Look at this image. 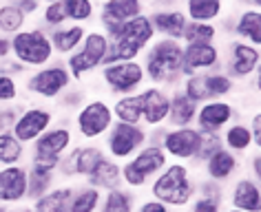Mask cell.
<instances>
[{
  "mask_svg": "<svg viewBox=\"0 0 261 212\" xmlns=\"http://www.w3.org/2000/svg\"><path fill=\"white\" fill-rule=\"evenodd\" d=\"M38 27H42L44 31H54V29H60L67 24V14H64V0H49V3H42L40 7V14L36 16V22Z\"/></svg>",
  "mask_w": 261,
  "mask_h": 212,
  "instance_id": "38",
  "label": "cell"
},
{
  "mask_svg": "<svg viewBox=\"0 0 261 212\" xmlns=\"http://www.w3.org/2000/svg\"><path fill=\"white\" fill-rule=\"evenodd\" d=\"M248 128H250L252 133V139H254V148H259L261 146V113L259 108H254V111L250 113V117H248Z\"/></svg>",
  "mask_w": 261,
  "mask_h": 212,
  "instance_id": "47",
  "label": "cell"
},
{
  "mask_svg": "<svg viewBox=\"0 0 261 212\" xmlns=\"http://www.w3.org/2000/svg\"><path fill=\"white\" fill-rule=\"evenodd\" d=\"M168 157L160 146L146 144L140 153H135L128 162L122 164V186L133 192H144L151 181L166 168Z\"/></svg>",
  "mask_w": 261,
  "mask_h": 212,
  "instance_id": "7",
  "label": "cell"
},
{
  "mask_svg": "<svg viewBox=\"0 0 261 212\" xmlns=\"http://www.w3.org/2000/svg\"><path fill=\"white\" fill-rule=\"evenodd\" d=\"M0 212H7V208H5V205H0Z\"/></svg>",
  "mask_w": 261,
  "mask_h": 212,
  "instance_id": "53",
  "label": "cell"
},
{
  "mask_svg": "<svg viewBox=\"0 0 261 212\" xmlns=\"http://www.w3.org/2000/svg\"><path fill=\"white\" fill-rule=\"evenodd\" d=\"M107 53H109V38L97 27H91L80 47L69 57H64L62 62H64V67L69 69L73 82L82 84V82H87L91 75H95L97 71L104 67Z\"/></svg>",
  "mask_w": 261,
  "mask_h": 212,
  "instance_id": "5",
  "label": "cell"
},
{
  "mask_svg": "<svg viewBox=\"0 0 261 212\" xmlns=\"http://www.w3.org/2000/svg\"><path fill=\"white\" fill-rule=\"evenodd\" d=\"M11 57L20 62L27 71H38L56 60L49 34L38 24H27L20 34L9 38Z\"/></svg>",
  "mask_w": 261,
  "mask_h": 212,
  "instance_id": "6",
  "label": "cell"
},
{
  "mask_svg": "<svg viewBox=\"0 0 261 212\" xmlns=\"http://www.w3.org/2000/svg\"><path fill=\"white\" fill-rule=\"evenodd\" d=\"M87 27H80V24H64L60 29H54L49 31V40H51V47H54V53L58 60H64L69 57L73 51L80 47L84 36H87Z\"/></svg>",
  "mask_w": 261,
  "mask_h": 212,
  "instance_id": "26",
  "label": "cell"
},
{
  "mask_svg": "<svg viewBox=\"0 0 261 212\" xmlns=\"http://www.w3.org/2000/svg\"><path fill=\"white\" fill-rule=\"evenodd\" d=\"M224 203L226 208L241 212H261V184L244 172L230 186H226Z\"/></svg>",
  "mask_w": 261,
  "mask_h": 212,
  "instance_id": "21",
  "label": "cell"
},
{
  "mask_svg": "<svg viewBox=\"0 0 261 212\" xmlns=\"http://www.w3.org/2000/svg\"><path fill=\"white\" fill-rule=\"evenodd\" d=\"M199 82H201V91H204L206 102L208 100H232V95L239 88L221 69L199 73Z\"/></svg>",
  "mask_w": 261,
  "mask_h": 212,
  "instance_id": "29",
  "label": "cell"
},
{
  "mask_svg": "<svg viewBox=\"0 0 261 212\" xmlns=\"http://www.w3.org/2000/svg\"><path fill=\"white\" fill-rule=\"evenodd\" d=\"M140 197L142 195H138L133 190H126L124 186L115 190H109V192H102V201H100L97 212H135Z\"/></svg>",
  "mask_w": 261,
  "mask_h": 212,
  "instance_id": "32",
  "label": "cell"
},
{
  "mask_svg": "<svg viewBox=\"0 0 261 212\" xmlns=\"http://www.w3.org/2000/svg\"><path fill=\"white\" fill-rule=\"evenodd\" d=\"M7 212H34L29 203H22V205H14V208H7Z\"/></svg>",
  "mask_w": 261,
  "mask_h": 212,
  "instance_id": "51",
  "label": "cell"
},
{
  "mask_svg": "<svg viewBox=\"0 0 261 212\" xmlns=\"http://www.w3.org/2000/svg\"><path fill=\"white\" fill-rule=\"evenodd\" d=\"M27 162V146H22L11 131L0 133V168Z\"/></svg>",
  "mask_w": 261,
  "mask_h": 212,
  "instance_id": "36",
  "label": "cell"
},
{
  "mask_svg": "<svg viewBox=\"0 0 261 212\" xmlns=\"http://www.w3.org/2000/svg\"><path fill=\"white\" fill-rule=\"evenodd\" d=\"M244 168H248V172H246L248 177H252L254 181H259L261 179V150L248 153L246 159H244Z\"/></svg>",
  "mask_w": 261,
  "mask_h": 212,
  "instance_id": "45",
  "label": "cell"
},
{
  "mask_svg": "<svg viewBox=\"0 0 261 212\" xmlns=\"http://www.w3.org/2000/svg\"><path fill=\"white\" fill-rule=\"evenodd\" d=\"M29 24V20L24 18V14L18 9L16 0L11 3H0V36L11 38Z\"/></svg>",
  "mask_w": 261,
  "mask_h": 212,
  "instance_id": "34",
  "label": "cell"
},
{
  "mask_svg": "<svg viewBox=\"0 0 261 212\" xmlns=\"http://www.w3.org/2000/svg\"><path fill=\"white\" fill-rule=\"evenodd\" d=\"M241 119V108L234 100H208L197 106L195 128L201 135H221L226 126Z\"/></svg>",
  "mask_w": 261,
  "mask_h": 212,
  "instance_id": "14",
  "label": "cell"
},
{
  "mask_svg": "<svg viewBox=\"0 0 261 212\" xmlns=\"http://www.w3.org/2000/svg\"><path fill=\"white\" fill-rule=\"evenodd\" d=\"M97 80L107 91V98H124V95H135L146 86V75L142 69V62H115L104 64L97 71Z\"/></svg>",
  "mask_w": 261,
  "mask_h": 212,
  "instance_id": "10",
  "label": "cell"
},
{
  "mask_svg": "<svg viewBox=\"0 0 261 212\" xmlns=\"http://www.w3.org/2000/svg\"><path fill=\"white\" fill-rule=\"evenodd\" d=\"M16 5H18V9L22 11L24 18H27L29 22L34 20L38 14H40V7H42V5L36 3V0H16Z\"/></svg>",
  "mask_w": 261,
  "mask_h": 212,
  "instance_id": "49",
  "label": "cell"
},
{
  "mask_svg": "<svg viewBox=\"0 0 261 212\" xmlns=\"http://www.w3.org/2000/svg\"><path fill=\"white\" fill-rule=\"evenodd\" d=\"M199 177H206L219 186H230L239 175H244V157L232 155L230 150L219 148L211 159H206L197 170Z\"/></svg>",
  "mask_w": 261,
  "mask_h": 212,
  "instance_id": "19",
  "label": "cell"
},
{
  "mask_svg": "<svg viewBox=\"0 0 261 212\" xmlns=\"http://www.w3.org/2000/svg\"><path fill=\"white\" fill-rule=\"evenodd\" d=\"M221 69V42L219 44H184L181 51V75L191 78L197 73Z\"/></svg>",
  "mask_w": 261,
  "mask_h": 212,
  "instance_id": "20",
  "label": "cell"
},
{
  "mask_svg": "<svg viewBox=\"0 0 261 212\" xmlns=\"http://www.w3.org/2000/svg\"><path fill=\"white\" fill-rule=\"evenodd\" d=\"M135 212H173V210H171V208H166L164 203L155 201V199H151V197H140Z\"/></svg>",
  "mask_w": 261,
  "mask_h": 212,
  "instance_id": "48",
  "label": "cell"
},
{
  "mask_svg": "<svg viewBox=\"0 0 261 212\" xmlns=\"http://www.w3.org/2000/svg\"><path fill=\"white\" fill-rule=\"evenodd\" d=\"M95 9H97L95 14L97 29L107 31L122 27L133 18L146 14V3H142V0H104V3L95 5Z\"/></svg>",
  "mask_w": 261,
  "mask_h": 212,
  "instance_id": "17",
  "label": "cell"
},
{
  "mask_svg": "<svg viewBox=\"0 0 261 212\" xmlns=\"http://www.w3.org/2000/svg\"><path fill=\"white\" fill-rule=\"evenodd\" d=\"M89 91L84 86H69L67 91H64L60 98H58V102H56V111L58 113H62L64 117H71V115H73L77 108H80L84 102L89 100Z\"/></svg>",
  "mask_w": 261,
  "mask_h": 212,
  "instance_id": "40",
  "label": "cell"
},
{
  "mask_svg": "<svg viewBox=\"0 0 261 212\" xmlns=\"http://www.w3.org/2000/svg\"><path fill=\"white\" fill-rule=\"evenodd\" d=\"M201 144V133L195 126L186 128H166L164 137H162L160 148L164 150L168 162H179V164H193V159L197 157Z\"/></svg>",
  "mask_w": 261,
  "mask_h": 212,
  "instance_id": "15",
  "label": "cell"
},
{
  "mask_svg": "<svg viewBox=\"0 0 261 212\" xmlns=\"http://www.w3.org/2000/svg\"><path fill=\"white\" fill-rule=\"evenodd\" d=\"M221 34L217 24L206 22H188L181 36V44H219Z\"/></svg>",
  "mask_w": 261,
  "mask_h": 212,
  "instance_id": "37",
  "label": "cell"
},
{
  "mask_svg": "<svg viewBox=\"0 0 261 212\" xmlns=\"http://www.w3.org/2000/svg\"><path fill=\"white\" fill-rule=\"evenodd\" d=\"M179 7L188 18V22L217 24L228 14V5L221 0H184Z\"/></svg>",
  "mask_w": 261,
  "mask_h": 212,
  "instance_id": "25",
  "label": "cell"
},
{
  "mask_svg": "<svg viewBox=\"0 0 261 212\" xmlns=\"http://www.w3.org/2000/svg\"><path fill=\"white\" fill-rule=\"evenodd\" d=\"M140 98V108H142V126L146 131L166 126L168 122V111H171V95L168 91L153 84H146L138 93Z\"/></svg>",
  "mask_w": 261,
  "mask_h": 212,
  "instance_id": "18",
  "label": "cell"
},
{
  "mask_svg": "<svg viewBox=\"0 0 261 212\" xmlns=\"http://www.w3.org/2000/svg\"><path fill=\"white\" fill-rule=\"evenodd\" d=\"M219 148H224V144H221V137H219V135H201V144H199L197 157L193 159L191 168L197 172V170H199V166L204 164L206 159H211Z\"/></svg>",
  "mask_w": 261,
  "mask_h": 212,
  "instance_id": "42",
  "label": "cell"
},
{
  "mask_svg": "<svg viewBox=\"0 0 261 212\" xmlns=\"http://www.w3.org/2000/svg\"><path fill=\"white\" fill-rule=\"evenodd\" d=\"M69 86H73V78H71L69 69L64 67V62L58 60V57L51 64H47V67L38 71H29L22 80L24 95L40 100V104L42 102H58V98Z\"/></svg>",
  "mask_w": 261,
  "mask_h": 212,
  "instance_id": "8",
  "label": "cell"
},
{
  "mask_svg": "<svg viewBox=\"0 0 261 212\" xmlns=\"http://www.w3.org/2000/svg\"><path fill=\"white\" fill-rule=\"evenodd\" d=\"M58 184H60L58 168H49V166H40V164H27V203H34L36 199L44 197Z\"/></svg>",
  "mask_w": 261,
  "mask_h": 212,
  "instance_id": "24",
  "label": "cell"
},
{
  "mask_svg": "<svg viewBox=\"0 0 261 212\" xmlns=\"http://www.w3.org/2000/svg\"><path fill=\"white\" fill-rule=\"evenodd\" d=\"M146 14L151 18L153 31L158 38L181 42L184 29L188 24V18L177 3H158V5H146Z\"/></svg>",
  "mask_w": 261,
  "mask_h": 212,
  "instance_id": "16",
  "label": "cell"
},
{
  "mask_svg": "<svg viewBox=\"0 0 261 212\" xmlns=\"http://www.w3.org/2000/svg\"><path fill=\"white\" fill-rule=\"evenodd\" d=\"M84 184L93 186L95 190L100 192H109V190H115V188H122V164L113 162L104 155L97 166L93 168V172L84 179Z\"/></svg>",
  "mask_w": 261,
  "mask_h": 212,
  "instance_id": "28",
  "label": "cell"
},
{
  "mask_svg": "<svg viewBox=\"0 0 261 212\" xmlns=\"http://www.w3.org/2000/svg\"><path fill=\"white\" fill-rule=\"evenodd\" d=\"M224 212H241V210H234V208H224Z\"/></svg>",
  "mask_w": 261,
  "mask_h": 212,
  "instance_id": "52",
  "label": "cell"
},
{
  "mask_svg": "<svg viewBox=\"0 0 261 212\" xmlns=\"http://www.w3.org/2000/svg\"><path fill=\"white\" fill-rule=\"evenodd\" d=\"M11 57V44H9V38L0 36V62L9 60Z\"/></svg>",
  "mask_w": 261,
  "mask_h": 212,
  "instance_id": "50",
  "label": "cell"
},
{
  "mask_svg": "<svg viewBox=\"0 0 261 212\" xmlns=\"http://www.w3.org/2000/svg\"><path fill=\"white\" fill-rule=\"evenodd\" d=\"M115 122L122 124H138L142 126V108H140V98L135 95H124V98H115L111 102Z\"/></svg>",
  "mask_w": 261,
  "mask_h": 212,
  "instance_id": "35",
  "label": "cell"
},
{
  "mask_svg": "<svg viewBox=\"0 0 261 212\" xmlns=\"http://www.w3.org/2000/svg\"><path fill=\"white\" fill-rule=\"evenodd\" d=\"M0 133H3V128H0Z\"/></svg>",
  "mask_w": 261,
  "mask_h": 212,
  "instance_id": "54",
  "label": "cell"
},
{
  "mask_svg": "<svg viewBox=\"0 0 261 212\" xmlns=\"http://www.w3.org/2000/svg\"><path fill=\"white\" fill-rule=\"evenodd\" d=\"M18 113H20V104L0 106V128H3V131H11V126H14L18 119Z\"/></svg>",
  "mask_w": 261,
  "mask_h": 212,
  "instance_id": "46",
  "label": "cell"
},
{
  "mask_svg": "<svg viewBox=\"0 0 261 212\" xmlns=\"http://www.w3.org/2000/svg\"><path fill=\"white\" fill-rule=\"evenodd\" d=\"M232 16L230 38L261 49V7L259 5H237Z\"/></svg>",
  "mask_w": 261,
  "mask_h": 212,
  "instance_id": "22",
  "label": "cell"
},
{
  "mask_svg": "<svg viewBox=\"0 0 261 212\" xmlns=\"http://www.w3.org/2000/svg\"><path fill=\"white\" fill-rule=\"evenodd\" d=\"M27 203V164L0 168V205L14 208Z\"/></svg>",
  "mask_w": 261,
  "mask_h": 212,
  "instance_id": "23",
  "label": "cell"
},
{
  "mask_svg": "<svg viewBox=\"0 0 261 212\" xmlns=\"http://www.w3.org/2000/svg\"><path fill=\"white\" fill-rule=\"evenodd\" d=\"M195 186H197V172L188 164L168 162L166 168L160 172L146 188L148 195L155 201L164 203L173 212L186 210V205L195 199Z\"/></svg>",
  "mask_w": 261,
  "mask_h": 212,
  "instance_id": "2",
  "label": "cell"
},
{
  "mask_svg": "<svg viewBox=\"0 0 261 212\" xmlns=\"http://www.w3.org/2000/svg\"><path fill=\"white\" fill-rule=\"evenodd\" d=\"M22 98L20 80L11 78L7 73H0V106H16Z\"/></svg>",
  "mask_w": 261,
  "mask_h": 212,
  "instance_id": "41",
  "label": "cell"
},
{
  "mask_svg": "<svg viewBox=\"0 0 261 212\" xmlns=\"http://www.w3.org/2000/svg\"><path fill=\"white\" fill-rule=\"evenodd\" d=\"M171 95V111H168L166 128H186L195 124V115H197V104L191 102L181 93V88L168 91Z\"/></svg>",
  "mask_w": 261,
  "mask_h": 212,
  "instance_id": "30",
  "label": "cell"
},
{
  "mask_svg": "<svg viewBox=\"0 0 261 212\" xmlns=\"http://www.w3.org/2000/svg\"><path fill=\"white\" fill-rule=\"evenodd\" d=\"M219 137H221L224 148L230 150L232 155H237V157H246L248 153L259 150V148H254L252 133H250V128H248V124L244 119H237V122H232L230 126H226Z\"/></svg>",
  "mask_w": 261,
  "mask_h": 212,
  "instance_id": "27",
  "label": "cell"
},
{
  "mask_svg": "<svg viewBox=\"0 0 261 212\" xmlns=\"http://www.w3.org/2000/svg\"><path fill=\"white\" fill-rule=\"evenodd\" d=\"M104 157V150L100 144H87V141H77L67 155L62 157L60 166H58V177L60 181H69V184H77V179L84 181L97 162Z\"/></svg>",
  "mask_w": 261,
  "mask_h": 212,
  "instance_id": "13",
  "label": "cell"
},
{
  "mask_svg": "<svg viewBox=\"0 0 261 212\" xmlns=\"http://www.w3.org/2000/svg\"><path fill=\"white\" fill-rule=\"evenodd\" d=\"M181 51L184 44L166 40V38H155V42L142 55V69L146 75V84L160 86L164 91L179 88L181 80Z\"/></svg>",
  "mask_w": 261,
  "mask_h": 212,
  "instance_id": "1",
  "label": "cell"
},
{
  "mask_svg": "<svg viewBox=\"0 0 261 212\" xmlns=\"http://www.w3.org/2000/svg\"><path fill=\"white\" fill-rule=\"evenodd\" d=\"M224 195H226V188H224V186H219V184L211 181V179L197 175L195 197H204V199H215V201H224Z\"/></svg>",
  "mask_w": 261,
  "mask_h": 212,
  "instance_id": "43",
  "label": "cell"
},
{
  "mask_svg": "<svg viewBox=\"0 0 261 212\" xmlns=\"http://www.w3.org/2000/svg\"><path fill=\"white\" fill-rule=\"evenodd\" d=\"M113 124L115 117L111 100L104 95H89V100L71 115V128L75 133V139L87 144H100Z\"/></svg>",
  "mask_w": 261,
  "mask_h": 212,
  "instance_id": "3",
  "label": "cell"
},
{
  "mask_svg": "<svg viewBox=\"0 0 261 212\" xmlns=\"http://www.w3.org/2000/svg\"><path fill=\"white\" fill-rule=\"evenodd\" d=\"M224 208H226L224 201H215V199L195 197L193 201L186 205V212H224Z\"/></svg>",
  "mask_w": 261,
  "mask_h": 212,
  "instance_id": "44",
  "label": "cell"
},
{
  "mask_svg": "<svg viewBox=\"0 0 261 212\" xmlns=\"http://www.w3.org/2000/svg\"><path fill=\"white\" fill-rule=\"evenodd\" d=\"M259 67L261 49L239 42L234 38L221 40V71L237 86L244 84V82H250L254 75H259Z\"/></svg>",
  "mask_w": 261,
  "mask_h": 212,
  "instance_id": "9",
  "label": "cell"
},
{
  "mask_svg": "<svg viewBox=\"0 0 261 212\" xmlns=\"http://www.w3.org/2000/svg\"><path fill=\"white\" fill-rule=\"evenodd\" d=\"M102 201V192L95 190L89 184H75L73 186V195L69 201V212H97Z\"/></svg>",
  "mask_w": 261,
  "mask_h": 212,
  "instance_id": "33",
  "label": "cell"
},
{
  "mask_svg": "<svg viewBox=\"0 0 261 212\" xmlns=\"http://www.w3.org/2000/svg\"><path fill=\"white\" fill-rule=\"evenodd\" d=\"M75 144L77 139L73 128H71V117L62 115L60 119H56V124L47 133H42L27 148V162L24 164H40V166H49V168H58L62 157Z\"/></svg>",
  "mask_w": 261,
  "mask_h": 212,
  "instance_id": "4",
  "label": "cell"
},
{
  "mask_svg": "<svg viewBox=\"0 0 261 212\" xmlns=\"http://www.w3.org/2000/svg\"><path fill=\"white\" fill-rule=\"evenodd\" d=\"M148 144V131L144 126L138 124H122L115 122L111 126V131L104 135V139L100 141L104 155L109 159H113L117 164L128 162L135 153H140Z\"/></svg>",
  "mask_w": 261,
  "mask_h": 212,
  "instance_id": "11",
  "label": "cell"
},
{
  "mask_svg": "<svg viewBox=\"0 0 261 212\" xmlns=\"http://www.w3.org/2000/svg\"><path fill=\"white\" fill-rule=\"evenodd\" d=\"M64 14H67L69 24H80V27L91 29L97 9L91 0H64Z\"/></svg>",
  "mask_w": 261,
  "mask_h": 212,
  "instance_id": "39",
  "label": "cell"
},
{
  "mask_svg": "<svg viewBox=\"0 0 261 212\" xmlns=\"http://www.w3.org/2000/svg\"><path fill=\"white\" fill-rule=\"evenodd\" d=\"M58 119V111L47 104H20L16 124L11 126V135L20 141L22 146H29L47 133Z\"/></svg>",
  "mask_w": 261,
  "mask_h": 212,
  "instance_id": "12",
  "label": "cell"
},
{
  "mask_svg": "<svg viewBox=\"0 0 261 212\" xmlns=\"http://www.w3.org/2000/svg\"><path fill=\"white\" fill-rule=\"evenodd\" d=\"M73 186L69 181H60L54 190H49L44 197L36 199L31 205L34 212H69V201L71 195H73Z\"/></svg>",
  "mask_w": 261,
  "mask_h": 212,
  "instance_id": "31",
  "label": "cell"
}]
</instances>
